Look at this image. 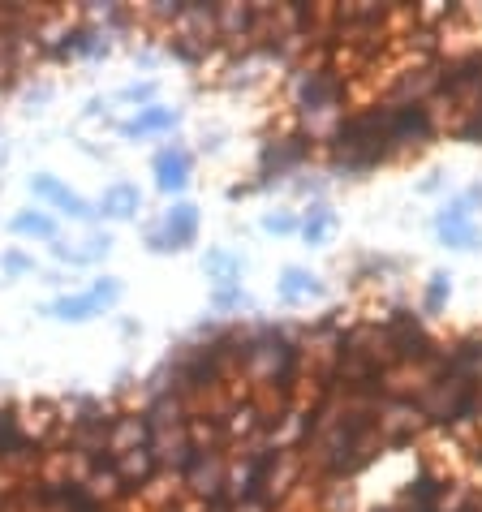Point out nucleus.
Wrapping results in <instances>:
<instances>
[{"mask_svg":"<svg viewBox=\"0 0 482 512\" xmlns=\"http://www.w3.org/2000/svg\"><path fill=\"white\" fill-rule=\"evenodd\" d=\"M422 422H435V426H452V422H465L478 414V392L470 379H457V375H444L439 371L427 388L414 396Z\"/></svg>","mask_w":482,"mask_h":512,"instance_id":"f257e3e1","label":"nucleus"},{"mask_svg":"<svg viewBox=\"0 0 482 512\" xmlns=\"http://www.w3.org/2000/svg\"><path fill=\"white\" fill-rule=\"evenodd\" d=\"M224 482H229V452H194L190 469L181 474V487L198 508L224 504Z\"/></svg>","mask_w":482,"mask_h":512,"instance_id":"f03ea898","label":"nucleus"},{"mask_svg":"<svg viewBox=\"0 0 482 512\" xmlns=\"http://www.w3.org/2000/svg\"><path fill=\"white\" fill-rule=\"evenodd\" d=\"M293 99L306 117H328V112L340 108V99H345V82L332 69H302L293 78Z\"/></svg>","mask_w":482,"mask_h":512,"instance_id":"7ed1b4c3","label":"nucleus"},{"mask_svg":"<svg viewBox=\"0 0 482 512\" xmlns=\"http://www.w3.org/2000/svg\"><path fill=\"white\" fill-rule=\"evenodd\" d=\"M418 426H422V414H418L414 401H396V396H384V401H379L375 431H379V439H384V448H405V444H414Z\"/></svg>","mask_w":482,"mask_h":512,"instance_id":"20e7f679","label":"nucleus"},{"mask_svg":"<svg viewBox=\"0 0 482 512\" xmlns=\"http://www.w3.org/2000/svg\"><path fill=\"white\" fill-rule=\"evenodd\" d=\"M263 31V5H216V39L220 44H254Z\"/></svg>","mask_w":482,"mask_h":512,"instance_id":"39448f33","label":"nucleus"},{"mask_svg":"<svg viewBox=\"0 0 482 512\" xmlns=\"http://www.w3.org/2000/svg\"><path fill=\"white\" fill-rule=\"evenodd\" d=\"M435 233L452 250H474L478 241H482L478 224H474V211L465 207V198H452V203L439 211V216H435Z\"/></svg>","mask_w":482,"mask_h":512,"instance_id":"423d86ee","label":"nucleus"},{"mask_svg":"<svg viewBox=\"0 0 482 512\" xmlns=\"http://www.w3.org/2000/svg\"><path fill=\"white\" fill-rule=\"evenodd\" d=\"M31 194L35 198H44V203H52V207H61L69 220H82V224H91L99 211H95V203H87L82 194H74L65 186L61 177H52V173H35L31 177Z\"/></svg>","mask_w":482,"mask_h":512,"instance_id":"0eeeda50","label":"nucleus"},{"mask_svg":"<svg viewBox=\"0 0 482 512\" xmlns=\"http://www.w3.org/2000/svg\"><path fill=\"white\" fill-rule=\"evenodd\" d=\"M388 134L396 142V151H405V147H422L431 134H435V117H431V108L427 104H405V108H392V125H388Z\"/></svg>","mask_w":482,"mask_h":512,"instance_id":"6e6552de","label":"nucleus"},{"mask_svg":"<svg viewBox=\"0 0 482 512\" xmlns=\"http://www.w3.org/2000/svg\"><path fill=\"white\" fill-rule=\"evenodd\" d=\"M439 82H444V65H414V69H401V78L392 82V108L427 104V95L439 91Z\"/></svg>","mask_w":482,"mask_h":512,"instance_id":"1a4fd4ad","label":"nucleus"},{"mask_svg":"<svg viewBox=\"0 0 482 512\" xmlns=\"http://www.w3.org/2000/svg\"><path fill=\"white\" fill-rule=\"evenodd\" d=\"M151 168H155V190L160 194H181L190 186V168H194V155L186 147H160L151 155Z\"/></svg>","mask_w":482,"mask_h":512,"instance_id":"9d476101","label":"nucleus"},{"mask_svg":"<svg viewBox=\"0 0 482 512\" xmlns=\"http://www.w3.org/2000/svg\"><path fill=\"white\" fill-rule=\"evenodd\" d=\"M112 469H117L125 495H143L155 478H160V465H155L151 448H134V452H121V457H112Z\"/></svg>","mask_w":482,"mask_h":512,"instance_id":"9b49d317","label":"nucleus"},{"mask_svg":"<svg viewBox=\"0 0 482 512\" xmlns=\"http://www.w3.org/2000/svg\"><path fill=\"white\" fill-rule=\"evenodd\" d=\"M134 448H151V426L143 409H125V414L112 418V431H108V457H121V452H134Z\"/></svg>","mask_w":482,"mask_h":512,"instance_id":"f8f14e48","label":"nucleus"},{"mask_svg":"<svg viewBox=\"0 0 482 512\" xmlns=\"http://www.w3.org/2000/svg\"><path fill=\"white\" fill-rule=\"evenodd\" d=\"M306 138H276V142H263V151H259V177H285L293 173L297 164H306Z\"/></svg>","mask_w":482,"mask_h":512,"instance_id":"ddd939ff","label":"nucleus"},{"mask_svg":"<svg viewBox=\"0 0 482 512\" xmlns=\"http://www.w3.org/2000/svg\"><path fill=\"white\" fill-rule=\"evenodd\" d=\"M181 125V108H168V104H151V108H138L134 117H125L117 130L121 138H151V134H168Z\"/></svg>","mask_w":482,"mask_h":512,"instance_id":"4468645a","label":"nucleus"},{"mask_svg":"<svg viewBox=\"0 0 482 512\" xmlns=\"http://www.w3.org/2000/svg\"><path fill=\"white\" fill-rule=\"evenodd\" d=\"M95 211L108 220H134L138 211H143V190H138L134 181H112V186L99 194Z\"/></svg>","mask_w":482,"mask_h":512,"instance_id":"2eb2a0df","label":"nucleus"},{"mask_svg":"<svg viewBox=\"0 0 482 512\" xmlns=\"http://www.w3.org/2000/svg\"><path fill=\"white\" fill-rule=\"evenodd\" d=\"M82 491L91 495L95 504H104V508H112L117 500H125V487H121V478H117V469H112V457H104V461H95L91 469H87V478L78 482Z\"/></svg>","mask_w":482,"mask_h":512,"instance_id":"dca6fc26","label":"nucleus"},{"mask_svg":"<svg viewBox=\"0 0 482 512\" xmlns=\"http://www.w3.org/2000/svg\"><path fill=\"white\" fill-rule=\"evenodd\" d=\"M160 229L168 233V241H173V250H186L190 241L198 237V207L190 203V198H177V203L164 211Z\"/></svg>","mask_w":482,"mask_h":512,"instance_id":"f3484780","label":"nucleus"},{"mask_svg":"<svg viewBox=\"0 0 482 512\" xmlns=\"http://www.w3.org/2000/svg\"><path fill=\"white\" fill-rule=\"evenodd\" d=\"M280 297H285L289 306L315 302V297H323V280L302 272V267H285V272H280Z\"/></svg>","mask_w":482,"mask_h":512,"instance_id":"a211bd4d","label":"nucleus"},{"mask_svg":"<svg viewBox=\"0 0 482 512\" xmlns=\"http://www.w3.org/2000/svg\"><path fill=\"white\" fill-rule=\"evenodd\" d=\"M112 250V237L108 233H95V237H87L82 246H65V241H52V254L61 263H69V267H87V263H95V259H104V254Z\"/></svg>","mask_w":482,"mask_h":512,"instance_id":"6ab92c4d","label":"nucleus"},{"mask_svg":"<svg viewBox=\"0 0 482 512\" xmlns=\"http://www.w3.org/2000/svg\"><path fill=\"white\" fill-rule=\"evenodd\" d=\"M44 315L61 319V323H87L99 315V302L91 293H65V297H56V302L44 306Z\"/></svg>","mask_w":482,"mask_h":512,"instance_id":"aec40b11","label":"nucleus"},{"mask_svg":"<svg viewBox=\"0 0 482 512\" xmlns=\"http://www.w3.org/2000/svg\"><path fill=\"white\" fill-rule=\"evenodd\" d=\"M9 229L18 233V237H35V241H56V220L48 216V211H35V207L18 211V216L9 220Z\"/></svg>","mask_w":482,"mask_h":512,"instance_id":"412c9836","label":"nucleus"},{"mask_svg":"<svg viewBox=\"0 0 482 512\" xmlns=\"http://www.w3.org/2000/svg\"><path fill=\"white\" fill-rule=\"evenodd\" d=\"M332 224H336V216H332L328 203H310L306 216H302V229H297V233L306 237V246H323L328 233H332Z\"/></svg>","mask_w":482,"mask_h":512,"instance_id":"4be33fe9","label":"nucleus"},{"mask_svg":"<svg viewBox=\"0 0 482 512\" xmlns=\"http://www.w3.org/2000/svg\"><path fill=\"white\" fill-rule=\"evenodd\" d=\"M203 272H207V280H216V289L220 284H241V259L229 250H207Z\"/></svg>","mask_w":482,"mask_h":512,"instance_id":"5701e85b","label":"nucleus"},{"mask_svg":"<svg viewBox=\"0 0 482 512\" xmlns=\"http://www.w3.org/2000/svg\"><path fill=\"white\" fill-rule=\"evenodd\" d=\"M319 508H323V512H353V491L345 487V482H336V478H323V487H319Z\"/></svg>","mask_w":482,"mask_h":512,"instance_id":"b1692460","label":"nucleus"},{"mask_svg":"<svg viewBox=\"0 0 482 512\" xmlns=\"http://www.w3.org/2000/svg\"><path fill=\"white\" fill-rule=\"evenodd\" d=\"M211 48L216 44H203V39H186V35H173V44H168V52L177 56V61H186V65H203Z\"/></svg>","mask_w":482,"mask_h":512,"instance_id":"393cba45","label":"nucleus"},{"mask_svg":"<svg viewBox=\"0 0 482 512\" xmlns=\"http://www.w3.org/2000/svg\"><path fill=\"white\" fill-rule=\"evenodd\" d=\"M91 297H95V302H99V310H112V306H117L121 302V293H125V284L117 280V276H99L95 284H91V289H87Z\"/></svg>","mask_w":482,"mask_h":512,"instance_id":"a878e982","label":"nucleus"},{"mask_svg":"<svg viewBox=\"0 0 482 512\" xmlns=\"http://www.w3.org/2000/svg\"><path fill=\"white\" fill-rule=\"evenodd\" d=\"M448 293H452V276L448 272H435L431 280H427V293H422V306L431 310H444V302H448Z\"/></svg>","mask_w":482,"mask_h":512,"instance_id":"bb28decb","label":"nucleus"},{"mask_svg":"<svg viewBox=\"0 0 482 512\" xmlns=\"http://www.w3.org/2000/svg\"><path fill=\"white\" fill-rule=\"evenodd\" d=\"M211 306L216 310H250V293L241 289V284H220V289L211 293Z\"/></svg>","mask_w":482,"mask_h":512,"instance_id":"cd10ccee","label":"nucleus"},{"mask_svg":"<svg viewBox=\"0 0 482 512\" xmlns=\"http://www.w3.org/2000/svg\"><path fill=\"white\" fill-rule=\"evenodd\" d=\"M155 91H160L155 82H130V87H121L112 99H117V104H134V108H151L155 104Z\"/></svg>","mask_w":482,"mask_h":512,"instance_id":"c85d7f7f","label":"nucleus"},{"mask_svg":"<svg viewBox=\"0 0 482 512\" xmlns=\"http://www.w3.org/2000/svg\"><path fill=\"white\" fill-rule=\"evenodd\" d=\"M263 229H267V233H276V237H285V233H297V229H302V220H297L293 211H272V216H263Z\"/></svg>","mask_w":482,"mask_h":512,"instance_id":"c756f323","label":"nucleus"},{"mask_svg":"<svg viewBox=\"0 0 482 512\" xmlns=\"http://www.w3.org/2000/svg\"><path fill=\"white\" fill-rule=\"evenodd\" d=\"M138 13H143L147 22H160V26H177V18H181V5H177V0H173V5H164V0H160V5H147V9H138Z\"/></svg>","mask_w":482,"mask_h":512,"instance_id":"7c9ffc66","label":"nucleus"},{"mask_svg":"<svg viewBox=\"0 0 482 512\" xmlns=\"http://www.w3.org/2000/svg\"><path fill=\"white\" fill-rule=\"evenodd\" d=\"M0 267H5L9 276H26V272H35V259L22 250H9V254H0Z\"/></svg>","mask_w":482,"mask_h":512,"instance_id":"2f4dec72","label":"nucleus"},{"mask_svg":"<svg viewBox=\"0 0 482 512\" xmlns=\"http://www.w3.org/2000/svg\"><path fill=\"white\" fill-rule=\"evenodd\" d=\"M229 512H276L267 500H241V504H229Z\"/></svg>","mask_w":482,"mask_h":512,"instance_id":"473e14b6","label":"nucleus"},{"mask_svg":"<svg viewBox=\"0 0 482 512\" xmlns=\"http://www.w3.org/2000/svg\"><path fill=\"white\" fill-rule=\"evenodd\" d=\"M104 112H108V99H91L87 104V117H104Z\"/></svg>","mask_w":482,"mask_h":512,"instance_id":"72a5a7b5","label":"nucleus"},{"mask_svg":"<svg viewBox=\"0 0 482 512\" xmlns=\"http://www.w3.org/2000/svg\"><path fill=\"white\" fill-rule=\"evenodd\" d=\"M465 207H482V186H470V194H465Z\"/></svg>","mask_w":482,"mask_h":512,"instance_id":"f704fd0d","label":"nucleus"},{"mask_svg":"<svg viewBox=\"0 0 482 512\" xmlns=\"http://www.w3.org/2000/svg\"><path fill=\"white\" fill-rule=\"evenodd\" d=\"M474 392H478V409H482V379L474 383Z\"/></svg>","mask_w":482,"mask_h":512,"instance_id":"c9c22d12","label":"nucleus"}]
</instances>
